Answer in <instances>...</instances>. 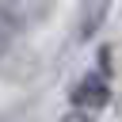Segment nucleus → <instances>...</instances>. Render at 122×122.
<instances>
[{
    "label": "nucleus",
    "mask_w": 122,
    "mask_h": 122,
    "mask_svg": "<svg viewBox=\"0 0 122 122\" xmlns=\"http://www.w3.org/2000/svg\"><path fill=\"white\" fill-rule=\"evenodd\" d=\"M53 0H0V23L8 30H30L50 15Z\"/></svg>",
    "instance_id": "1"
},
{
    "label": "nucleus",
    "mask_w": 122,
    "mask_h": 122,
    "mask_svg": "<svg viewBox=\"0 0 122 122\" xmlns=\"http://www.w3.org/2000/svg\"><path fill=\"white\" fill-rule=\"evenodd\" d=\"M0 53H4V38H0Z\"/></svg>",
    "instance_id": "5"
},
{
    "label": "nucleus",
    "mask_w": 122,
    "mask_h": 122,
    "mask_svg": "<svg viewBox=\"0 0 122 122\" xmlns=\"http://www.w3.org/2000/svg\"><path fill=\"white\" fill-rule=\"evenodd\" d=\"M69 99H72V107H80V111H103L107 103H111V84H107V76L103 72H88V76H80L76 84H72V92H69Z\"/></svg>",
    "instance_id": "2"
},
{
    "label": "nucleus",
    "mask_w": 122,
    "mask_h": 122,
    "mask_svg": "<svg viewBox=\"0 0 122 122\" xmlns=\"http://www.w3.org/2000/svg\"><path fill=\"white\" fill-rule=\"evenodd\" d=\"M57 122H95V114H92V111H80V107H72V111H65Z\"/></svg>",
    "instance_id": "4"
},
{
    "label": "nucleus",
    "mask_w": 122,
    "mask_h": 122,
    "mask_svg": "<svg viewBox=\"0 0 122 122\" xmlns=\"http://www.w3.org/2000/svg\"><path fill=\"white\" fill-rule=\"evenodd\" d=\"M107 8H111V0H80V11H76V38L80 42H92L99 34Z\"/></svg>",
    "instance_id": "3"
}]
</instances>
